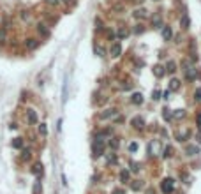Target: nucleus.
Wrapping results in <instances>:
<instances>
[{
    "instance_id": "obj_40",
    "label": "nucleus",
    "mask_w": 201,
    "mask_h": 194,
    "mask_svg": "<svg viewBox=\"0 0 201 194\" xmlns=\"http://www.w3.org/2000/svg\"><path fill=\"white\" fill-rule=\"evenodd\" d=\"M115 194H125V192L122 191V189H116V191H115Z\"/></svg>"
},
{
    "instance_id": "obj_31",
    "label": "nucleus",
    "mask_w": 201,
    "mask_h": 194,
    "mask_svg": "<svg viewBox=\"0 0 201 194\" xmlns=\"http://www.w3.org/2000/svg\"><path fill=\"white\" fill-rule=\"evenodd\" d=\"M127 35H129V32H127V30H125V28H122V30H118V37H120V39H124V37H127Z\"/></svg>"
},
{
    "instance_id": "obj_34",
    "label": "nucleus",
    "mask_w": 201,
    "mask_h": 194,
    "mask_svg": "<svg viewBox=\"0 0 201 194\" xmlns=\"http://www.w3.org/2000/svg\"><path fill=\"white\" fill-rule=\"evenodd\" d=\"M159 99H161V92L153 90V101H159Z\"/></svg>"
},
{
    "instance_id": "obj_15",
    "label": "nucleus",
    "mask_w": 201,
    "mask_h": 194,
    "mask_svg": "<svg viewBox=\"0 0 201 194\" xmlns=\"http://www.w3.org/2000/svg\"><path fill=\"white\" fill-rule=\"evenodd\" d=\"M190 136V132H189V129H185V131H180L178 134H176V138H178V141H185L187 138Z\"/></svg>"
},
{
    "instance_id": "obj_24",
    "label": "nucleus",
    "mask_w": 201,
    "mask_h": 194,
    "mask_svg": "<svg viewBox=\"0 0 201 194\" xmlns=\"http://www.w3.org/2000/svg\"><path fill=\"white\" fill-rule=\"evenodd\" d=\"M176 71V64L175 62H168V65H166V72H175Z\"/></svg>"
},
{
    "instance_id": "obj_12",
    "label": "nucleus",
    "mask_w": 201,
    "mask_h": 194,
    "mask_svg": "<svg viewBox=\"0 0 201 194\" xmlns=\"http://www.w3.org/2000/svg\"><path fill=\"white\" fill-rule=\"evenodd\" d=\"M171 37H173L171 28H169V27H164V28H162V39H164V41H169Z\"/></svg>"
},
{
    "instance_id": "obj_41",
    "label": "nucleus",
    "mask_w": 201,
    "mask_h": 194,
    "mask_svg": "<svg viewBox=\"0 0 201 194\" xmlns=\"http://www.w3.org/2000/svg\"><path fill=\"white\" fill-rule=\"evenodd\" d=\"M198 125H199V127H201V113L198 115Z\"/></svg>"
},
{
    "instance_id": "obj_25",
    "label": "nucleus",
    "mask_w": 201,
    "mask_h": 194,
    "mask_svg": "<svg viewBox=\"0 0 201 194\" xmlns=\"http://www.w3.org/2000/svg\"><path fill=\"white\" fill-rule=\"evenodd\" d=\"M184 117H185V111H184V109H176V111L173 113V118H184Z\"/></svg>"
},
{
    "instance_id": "obj_18",
    "label": "nucleus",
    "mask_w": 201,
    "mask_h": 194,
    "mask_svg": "<svg viewBox=\"0 0 201 194\" xmlns=\"http://www.w3.org/2000/svg\"><path fill=\"white\" fill-rule=\"evenodd\" d=\"M11 145L12 148H23V138H14Z\"/></svg>"
},
{
    "instance_id": "obj_19",
    "label": "nucleus",
    "mask_w": 201,
    "mask_h": 194,
    "mask_svg": "<svg viewBox=\"0 0 201 194\" xmlns=\"http://www.w3.org/2000/svg\"><path fill=\"white\" fill-rule=\"evenodd\" d=\"M185 152H187V155H196V154L199 152V148H198V146H194V145H189Z\"/></svg>"
},
{
    "instance_id": "obj_42",
    "label": "nucleus",
    "mask_w": 201,
    "mask_h": 194,
    "mask_svg": "<svg viewBox=\"0 0 201 194\" xmlns=\"http://www.w3.org/2000/svg\"><path fill=\"white\" fill-rule=\"evenodd\" d=\"M134 2H136V4H141V2H143V0H134Z\"/></svg>"
},
{
    "instance_id": "obj_10",
    "label": "nucleus",
    "mask_w": 201,
    "mask_h": 194,
    "mask_svg": "<svg viewBox=\"0 0 201 194\" xmlns=\"http://www.w3.org/2000/svg\"><path fill=\"white\" fill-rule=\"evenodd\" d=\"M147 9H138V11H134V18H136V20H145V18H147Z\"/></svg>"
},
{
    "instance_id": "obj_21",
    "label": "nucleus",
    "mask_w": 201,
    "mask_h": 194,
    "mask_svg": "<svg viewBox=\"0 0 201 194\" xmlns=\"http://www.w3.org/2000/svg\"><path fill=\"white\" fill-rule=\"evenodd\" d=\"M34 194H43V185H41V182H35L34 183Z\"/></svg>"
},
{
    "instance_id": "obj_2",
    "label": "nucleus",
    "mask_w": 201,
    "mask_h": 194,
    "mask_svg": "<svg viewBox=\"0 0 201 194\" xmlns=\"http://www.w3.org/2000/svg\"><path fill=\"white\" fill-rule=\"evenodd\" d=\"M161 191H162L164 194H171L175 191V182L171 180V178L162 180V182H161Z\"/></svg>"
},
{
    "instance_id": "obj_23",
    "label": "nucleus",
    "mask_w": 201,
    "mask_h": 194,
    "mask_svg": "<svg viewBox=\"0 0 201 194\" xmlns=\"http://www.w3.org/2000/svg\"><path fill=\"white\" fill-rule=\"evenodd\" d=\"M7 41V32L6 28H0V44H4Z\"/></svg>"
},
{
    "instance_id": "obj_5",
    "label": "nucleus",
    "mask_w": 201,
    "mask_h": 194,
    "mask_svg": "<svg viewBox=\"0 0 201 194\" xmlns=\"http://www.w3.org/2000/svg\"><path fill=\"white\" fill-rule=\"evenodd\" d=\"M32 173L35 175V177H43V173H44L43 164H41V162H35V164L32 166Z\"/></svg>"
},
{
    "instance_id": "obj_17",
    "label": "nucleus",
    "mask_w": 201,
    "mask_h": 194,
    "mask_svg": "<svg viewBox=\"0 0 201 194\" xmlns=\"http://www.w3.org/2000/svg\"><path fill=\"white\" fill-rule=\"evenodd\" d=\"M37 30H39V34H41V35H44V37H48V35H49V30L46 28V25H41V23H39Z\"/></svg>"
},
{
    "instance_id": "obj_28",
    "label": "nucleus",
    "mask_w": 201,
    "mask_h": 194,
    "mask_svg": "<svg viewBox=\"0 0 201 194\" xmlns=\"http://www.w3.org/2000/svg\"><path fill=\"white\" fill-rule=\"evenodd\" d=\"M120 180H122V182H127V180H129V173L125 171V169L120 173Z\"/></svg>"
},
{
    "instance_id": "obj_20",
    "label": "nucleus",
    "mask_w": 201,
    "mask_h": 194,
    "mask_svg": "<svg viewBox=\"0 0 201 194\" xmlns=\"http://www.w3.org/2000/svg\"><path fill=\"white\" fill-rule=\"evenodd\" d=\"M178 86H180V81L176 78H173V80L169 81V90H178Z\"/></svg>"
},
{
    "instance_id": "obj_29",
    "label": "nucleus",
    "mask_w": 201,
    "mask_h": 194,
    "mask_svg": "<svg viewBox=\"0 0 201 194\" xmlns=\"http://www.w3.org/2000/svg\"><path fill=\"white\" fill-rule=\"evenodd\" d=\"M39 132H41V134H43V136H46V134H48V129H46V124H41V125H39Z\"/></svg>"
},
{
    "instance_id": "obj_14",
    "label": "nucleus",
    "mask_w": 201,
    "mask_h": 194,
    "mask_svg": "<svg viewBox=\"0 0 201 194\" xmlns=\"http://www.w3.org/2000/svg\"><path fill=\"white\" fill-rule=\"evenodd\" d=\"M120 53H122V48H120L118 43H115L113 46H111V57H118Z\"/></svg>"
},
{
    "instance_id": "obj_33",
    "label": "nucleus",
    "mask_w": 201,
    "mask_h": 194,
    "mask_svg": "<svg viewBox=\"0 0 201 194\" xmlns=\"http://www.w3.org/2000/svg\"><path fill=\"white\" fill-rule=\"evenodd\" d=\"M129 150H130V152H136V150H138V143H136V141L129 143Z\"/></svg>"
},
{
    "instance_id": "obj_37",
    "label": "nucleus",
    "mask_w": 201,
    "mask_h": 194,
    "mask_svg": "<svg viewBox=\"0 0 201 194\" xmlns=\"http://www.w3.org/2000/svg\"><path fill=\"white\" fill-rule=\"evenodd\" d=\"M196 101H201V88H198V90H196Z\"/></svg>"
},
{
    "instance_id": "obj_27",
    "label": "nucleus",
    "mask_w": 201,
    "mask_h": 194,
    "mask_svg": "<svg viewBox=\"0 0 201 194\" xmlns=\"http://www.w3.org/2000/svg\"><path fill=\"white\" fill-rule=\"evenodd\" d=\"M118 145H120V141L116 140V138H113V140L109 141V146H111L113 150H116V148H118Z\"/></svg>"
},
{
    "instance_id": "obj_35",
    "label": "nucleus",
    "mask_w": 201,
    "mask_h": 194,
    "mask_svg": "<svg viewBox=\"0 0 201 194\" xmlns=\"http://www.w3.org/2000/svg\"><path fill=\"white\" fill-rule=\"evenodd\" d=\"M58 2H60V0H46V4H48V6H58Z\"/></svg>"
},
{
    "instance_id": "obj_30",
    "label": "nucleus",
    "mask_w": 201,
    "mask_h": 194,
    "mask_svg": "<svg viewBox=\"0 0 201 194\" xmlns=\"http://www.w3.org/2000/svg\"><path fill=\"white\" fill-rule=\"evenodd\" d=\"M130 187L134 189V191H139V189H141V187H143V183H141V182H139V180H136V182L132 183V185H130Z\"/></svg>"
},
{
    "instance_id": "obj_22",
    "label": "nucleus",
    "mask_w": 201,
    "mask_h": 194,
    "mask_svg": "<svg viewBox=\"0 0 201 194\" xmlns=\"http://www.w3.org/2000/svg\"><path fill=\"white\" fill-rule=\"evenodd\" d=\"M150 148H152V155H157V154H159V152H157L159 141H152V143H150Z\"/></svg>"
},
{
    "instance_id": "obj_6",
    "label": "nucleus",
    "mask_w": 201,
    "mask_h": 194,
    "mask_svg": "<svg viewBox=\"0 0 201 194\" xmlns=\"http://www.w3.org/2000/svg\"><path fill=\"white\" fill-rule=\"evenodd\" d=\"M130 124L134 125L136 129H139V131H141L143 127H145V120H143L141 117H134V118H132V122H130Z\"/></svg>"
},
{
    "instance_id": "obj_36",
    "label": "nucleus",
    "mask_w": 201,
    "mask_h": 194,
    "mask_svg": "<svg viewBox=\"0 0 201 194\" xmlns=\"http://www.w3.org/2000/svg\"><path fill=\"white\" fill-rule=\"evenodd\" d=\"M164 118H166V120H171V113H169V109H164Z\"/></svg>"
},
{
    "instance_id": "obj_8",
    "label": "nucleus",
    "mask_w": 201,
    "mask_h": 194,
    "mask_svg": "<svg viewBox=\"0 0 201 194\" xmlns=\"http://www.w3.org/2000/svg\"><path fill=\"white\" fill-rule=\"evenodd\" d=\"M130 101H132L134 104H141L143 103V95L139 94V92H134V94L130 95Z\"/></svg>"
},
{
    "instance_id": "obj_38",
    "label": "nucleus",
    "mask_w": 201,
    "mask_h": 194,
    "mask_svg": "<svg viewBox=\"0 0 201 194\" xmlns=\"http://www.w3.org/2000/svg\"><path fill=\"white\" fill-rule=\"evenodd\" d=\"M62 2H64V4H67V6H72V4H74L76 0H62Z\"/></svg>"
},
{
    "instance_id": "obj_4",
    "label": "nucleus",
    "mask_w": 201,
    "mask_h": 194,
    "mask_svg": "<svg viewBox=\"0 0 201 194\" xmlns=\"http://www.w3.org/2000/svg\"><path fill=\"white\" fill-rule=\"evenodd\" d=\"M27 118H28V124H37V113L34 109H27Z\"/></svg>"
},
{
    "instance_id": "obj_13",
    "label": "nucleus",
    "mask_w": 201,
    "mask_h": 194,
    "mask_svg": "<svg viewBox=\"0 0 201 194\" xmlns=\"http://www.w3.org/2000/svg\"><path fill=\"white\" fill-rule=\"evenodd\" d=\"M185 78H187L189 81L194 80V78H196V69H194V67H189V69L185 71Z\"/></svg>"
},
{
    "instance_id": "obj_1",
    "label": "nucleus",
    "mask_w": 201,
    "mask_h": 194,
    "mask_svg": "<svg viewBox=\"0 0 201 194\" xmlns=\"http://www.w3.org/2000/svg\"><path fill=\"white\" fill-rule=\"evenodd\" d=\"M92 152H94V157H101L104 154V140L101 138H95L92 143Z\"/></svg>"
},
{
    "instance_id": "obj_7",
    "label": "nucleus",
    "mask_w": 201,
    "mask_h": 194,
    "mask_svg": "<svg viewBox=\"0 0 201 194\" xmlns=\"http://www.w3.org/2000/svg\"><path fill=\"white\" fill-rule=\"evenodd\" d=\"M25 46H27V49H35L39 46V41L37 39H34V37H30V39L25 41Z\"/></svg>"
},
{
    "instance_id": "obj_39",
    "label": "nucleus",
    "mask_w": 201,
    "mask_h": 194,
    "mask_svg": "<svg viewBox=\"0 0 201 194\" xmlns=\"http://www.w3.org/2000/svg\"><path fill=\"white\" fill-rule=\"evenodd\" d=\"M130 169H134V171H138V169H139V168H138V164H136V162H134V164H132V162H130Z\"/></svg>"
},
{
    "instance_id": "obj_11",
    "label": "nucleus",
    "mask_w": 201,
    "mask_h": 194,
    "mask_svg": "<svg viewBox=\"0 0 201 194\" xmlns=\"http://www.w3.org/2000/svg\"><path fill=\"white\" fill-rule=\"evenodd\" d=\"M189 25H190L189 16H187V14H184V16H182V20H180V27L184 28V30H187V28H189Z\"/></svg>"
},
{
    "instance_id": "obj_26",
    "label": "nucleus",
    "mask_w": 201,
    "mask_h": 194,
    "mask_svg": "<svg viewBox=\"0 0 201 194\" xmlns=\"http://www.w3.org/2000/svg\"><path fill=\"white\" fill-rule=\"evenodd\" d=\"M115 113H116V111H115V109H108V111H106V113H103V115H101V118H109V117H113Z\"/></svg>"
},
{
    "instance_id": "obj_16",
    "label": "nucleus",
    "mask_w": 201,
    "mask_h": 194,
    "mask_svg": "<svg viewBox=\"0 0 201 194\" xmlns=\"http://www.w3.org/2000/svg\"><path fill=\"white\" fill-rule=\"evenodd\" d=\"M32 159V152L28 150V148H23L21 150V161H30Z\"/></svg>"
},
{
    "instance_id": "obj_32",
    "label": "nucleus",
    "mask_w": 201,
    "mask_h": 194,
    "mask_svg": "<svg viewBox=\"0 0 201 194\" xmlns=\"http://www.w3.org/2000/svg\"><path fill=\"white\" fill-rule=\"evenodd\" d=\"M108 162H109V164H115V162H116V155H115V154H109V155H108Z\"/></svg>"
},
{
    "instance_id": "obj_3",
    "label": "nucleus",
    "mask_w": 201,
    "mask_h": 194,
    "mask_svg": "<svg viewBox=\"0 0 201 194\" xmlns=\"http://www.w3.org/2000/svg\"><path fill=\"white\" fill-rule=\"evenodd\" d=\"M161 25H162V18H161L159 12H155V14L152 16V27L153 28H161Z\"/></svg>"
},
{
    "instance_id": "obj_9",
    "label": "nucleus",
    "mask_w": 201,
    "mask_h": 194,
    "mask_svg": "<svg viewBox=\"0 0 201 194\" xmlns=\"http://www.w3.org/2000/svg\"><path fill=\"white\" fill-rule=\"evenodd\" d=\"M164 72H166V67H162V65H155L153 67V74L157 76V78H162Z\"/></svg>"
}]
</instances>
